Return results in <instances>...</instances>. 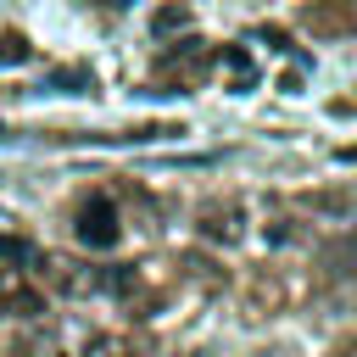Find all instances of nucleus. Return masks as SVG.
Wrapping results in <instances>:
<instances>
[{
  "label": "nucleus",
  "instance_id": "f257e3e1",
  "mask_svg": "<svg viewBox=\"0 0 357 357\" xmlns=\"http://www.w3.org/2000/svg\"><path fill=\"white\" fill-rule=\"evenodd\" d=\"M28 273H39L50 290L78 296V301L106 290V268H89V262H78V257H56V251H39V245H33V257H28Z\"/></svg>",
  "mask_w": 357,
  "mask_h": 357
},
{
  "label": "nucleus",
  "instance_id": "f03ea898",
  "mask_svg": "<svg viewBox=\"0 0 357 357\" xmlns=\"http://www.w3.org/2000/svg\"><path fill=\"white\" fill-rule=\"evenodd\" d=\"M78 240H84L89 251H112V245L123 240V223H117V206H112L106 195H89V201L78 206Z\"/></svg>",
  "mask_w": 357,
  "mask_h": 357
},
{
  "label": "nucleus",
  "instance_id": "7ed1b4c3",
  "mask_svg": "<svg viewBox=\"0 0 357 357\" xmlns=\"http://www.w3.org/2000/svg\"><path fill=\"white\" fill-rule=\"evenodd\" d=\"M195 229H201V240H212V245H240L245 212H240V201H206V206L195 212Z\"/></svg>",
  "mask_w": 357,
  "mask_h": 357
},
{
  "label": "nucleus",
  "instance_id": "20e7f679",
  "mask_svg": "<svg viewBox=\"0 0 357 357\" xmlns=\"http://www.w3.org/2000/svg\"><path fill=\"white\" fill-rule=\"evenodd\" d=\"M0 312H6V318H33V312H45V296L28 284V268H0Z\"/></svg>",
  "mask_w": 357,
  "mask_h": 357
},
{
  "label": "nucleus",
  "instance_id": "39448f33",
  "mask_svg": "<svg viewBox=\"0 0 357 357\" xmlns=\"http://www.w3.org/2000/svg\"><path fill=\"white\" fill-rule=\"evenodd\" d=\"M206 67H212V50H206V39H184V50H167L156 73H162V78H178V84H195Z\"/></svg>",
  "mask_w": 357,
  "mask_h": 357
},
{
  "label": "nucleus",
  "instance_id": "423d86ee",
  "mask_svg": "<svg viewBox=\"0 0 357 357\" xmlns=\"http://www.w3.org/2000/svg\"><path fill=\"white\" fill-rule=\"evenodd\" d=\"M84 357H145L128 335H95L89 346H84Z\"/></svg>",
  "mask_w": 357,
  "mask_h": 357
},
{
  "label": "nucleus",
  "instance_id": "0eeeda50",
  "mask_svg": "<svg viewBox=\"0 0 357 357\" xmlns=\"http://www.w3.org/2000/svg\"><path fill=\"white\" fill-rule=\"evenodd\" d=\"M190 22V6H162L156 17H151V33H173V28H184Z\"/></svg>",
  "mask_w": 357,
  "mask_h": 357
},
{
  "label": "nucleus",
  "instance_id": "6e6552de",
  "mask_svg": "<svg viewBox=\"0 0 357 357\" xmlns=\"http://www.w3.org/2000/svg\"><path fill=\"white\" fill-rule=\"evenodd\" d=\"M223 67H229L234 89H251V61H245V50H223Z\"/></svg>",
  "mask_w": 357,
  "mask_h": 357
},
{
  "label": "nucleus",
  "instance_id": "1a4fd4ad",
  "mask_svg": "<svg viewBox=\"0 0 357 357\" xmlns=\"http://www.w3.org/2000/svg\"><path fill=\"white\" fill-rule=\"evenodd\" d=\"M28 56H33V50H28V39H22V33H0V61H6V67L28 61Z\"/></svg>",
  "mask_w": 357,
  "mask_h": 357
},
{
  "label": "nucleus",
  "instance_id": "9d476101",
  "mask_svg": "<svg viewBox=\"0 0 357 357\" xmlns=\"http://www.w3.org/2000/svg\"><path fill=\"white\" fill-rule=\"evenodd\" d=\"M307 206H318V212H335V218H346L357 201L351 195H307Z\"/></svg>",
  "mask_w": 357,
  "mask_h": 357
},
{
  "label": "nucleus",
  "instance_id": "9b49d317",
  "mask_svg": "<svg viewBox=\"0 0 357 357\" xmlns=\"http://www.w3.org/2000/svg\"><path fill=\"white\" fill-rule=\"evenodd\" d=\"M0 257H6V262H28V257H33V245H28V240H17V234H0Z\"/></svg>",
  "mask_w": 357,
  "mask_h": 357
},
{
  "label": "nucleus",
  "instance_id": "f8f14e48",
  "mask_svg": "<svg viewBox=\"0 0 357 357\" xmlns=\"http://www.w3.org/2000/svg\"><path fill=\"white\" fill-rule=\"evenodd\" d=\"M335 357H357V340H346V346H340V351H335Z\"/></svg>",
  "mask_w": 357,
  "mask_h": 357
}]
</instances>
